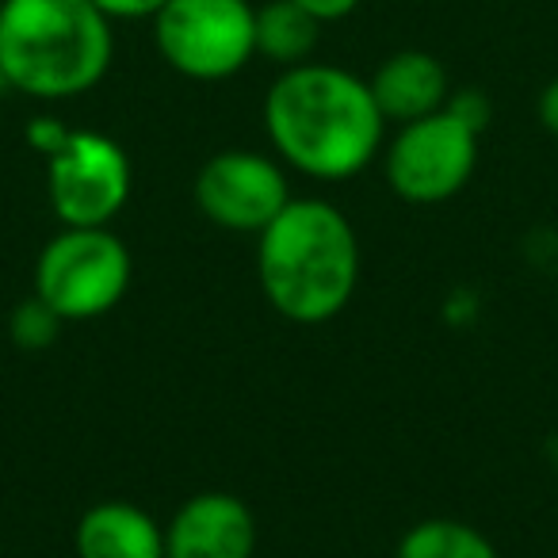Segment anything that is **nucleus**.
Instances as JSON below:
<instances>
[{"instance_id":"9","label":"nucleus","mask_w":558,"mask_h":558,"mask_svg":"<svg viewBox=\"0 0 558 558\" xmlns=\"http://www.w3.org/2000/svg\"><path fill=\"white\" fill-rule=\"evenodd\" d=\"M256 517L238 494L203 489L165 524V558H253Z\"/></svg>"},{"instance_id":"6","label":"nucleus","mask_w":558,"mask_h":558,"mask_svg":"<svg viewBox=\"0 0 558 558\" xmlns=\"http://www.w3.org/2000/svg\"><path fill=\"white\" fill-rule=\"evenodd\" d=\"M478 138L482 134L448 108L402 123L383 161L390 192L413 207L456 199L478 169Z\"/></svg>"},{"instance_id":"5","label":"nucleus","mask_w":558,"mask_h":558,"mask_svg":"<svg viewBox=\"0 0 558 558\" xmlns=\"http://www.w3.org/2000/svg\"><path fill=\"white\" fill-rule=\"evenodd\" d=\"M157 54L187 81H230L256 58L248 0H169L154 16Z\"/></svg>"},{"instance_id":"14","label":"nucleus","mask_w":558,"mask_h":558,"mask_svg":"<svg viewBox=\"0 0 558 558\" xmlns=\"http://www.w3.org/2000/svg\"><path fill=\"white\" fill-rule=\"evenodd\" d=\"M62 326H65V322L58 318V314L50 311V306L43 303L39 295H32L27 303H20L16 311H12L9 333H12V341H16L20 349L39 352V349H50V344L58 341Z\"/></svg>"},{"instance_id":"17","label":"nucleus","mask_w":558,"mask_h":558,"mask_svg":"<svg viewBox=\"0 0 558 558\" xmlns=\"http://www.w3.org/2000/svg\"><path fill=\"white\" fill-rule=\"evenodd\" d=\"M108 20H154L169 0H93Z\"/></svg>"},{"instance_id":"13","label":"nucleus","mask_w":558,"mask_h":558,"mask_svg":"<svg viewBox=\"0 0 558 558\" xmlns=\"http://www.w3.org/2000/svg\"><path fill=\"white\" fill-rule=\"evenodd\" d=\"M395 558H501L497 547L474 524L451 517H433L402 535Z\"/></svg>"},{"instance_id":"3","label":"nucleus","mask_w":558,"mask_h":558,"mask_svg":"<svg viewBox=\"0 0 558 558\" xmlns=\"http://www.w3.org/2000/svg\"><path fill=\"white\" fill-rule=\"evenodd\" d=\"M116 35L93 0H0V81L35 100H73L111 70Z\"/></svg>"},{"instance_id":"19","label":"nucleus","mask_w":558,"mask_h":558,"mask_svg":"<svg viewBox=\"0 0 558 558\" xmlns=\"http://www.w3.org/2000/svg\"><path fill=\"white\" fill-rule=\"evenodd\" d=\"M535 116H539L543 131L555 134V138H558V77L550 81V85L539 93V104H535Z\"/></svg>"},{"instance_id":"15","label":"nucleus","mask_w":558,"mask_h":558,"mask_svg":"<svg viewBox=\"0 0 558 558\" xmlns=\"http://www.w3.org/2000/svg\"><path fill=\"white\" fill-rule=\"evenodd\" d=\"M444 108L451 111V116H459L466 126H474V131H486L489 119H494V104L486 100V96L478 93V88H463V93H451L448 104Z\"/></svg>"},{"instance_id":"12","label":"nucleus","mask_w":558,"mask_h":558,"mask_svg":"<svg viewBox=\"0 0 558 558\" xmlns=\"http://www.w3.org/2000/svg\"><path fill=\"white\" fill-rule=\"evenodd\" d=\"M322 24L295 0H268L256 9V58H268L279 70L314 62Z\"/></svg>"},{"instance_id":"4","label":"nucleus","mask_w":558,"mask_h":558,"mask_svg":"<svg viewBox=\"0 0 558 558\" xmlns=\"http://www.w3.org/2000/svg\"><path fill=\"white\" fill-rule=\"evenodd\" d=\"M131 271V248L108 226H62L35 260V295L62 322H93L123 303Z\"/></svg>"},{"instance_id":"10","label":"nucleus","mask_w":558,"mask_h":558,"mask_svg":"<svg viewBox=\"0 0 558 558\" xmlns=\"http://www.w3.org/2000/svg\"><path fill=\"white\" fill-rule=\"evenodd\" d=\"M372 96L387 123H413L440 111L451 96L448 70L428 50H398L372 73Z\"/></svg>"},{"instance_id":"8","label":"nucleus","mask_w":558,"mask_h":558,"mask_svg":"<svg viewBox=\"0 0 558 558\" xmlns=\"http://www.w3.org/2000/svg\"><path fill=\"white\" fill-rule=\"evenodd\" d=\"M291 203L288 172L276 157L253 149H222L195 172V207L230 233H260Z\"/></svg>"},{"instance_id":"18","label":"nucleus","mask_w":558,"mask_h":558,"mask_svg":"<svg viewBox=\"0 0 558 558\" xmlns=\"http://www.w3.org/2000/svg\"><path fill=\"white\" fill-rule=\"evenodd\" d=\"M295 4L311 12L318 24H337V20L352 16L360 9V0H295Z\"/></svg>"},{"instance_id":"11","label":"nucleus","mask_w":558,"mask_h":558,"mask_svg":"<svg viewBox=\"0 0 558 558\" xmlns=\"http://www.w3.org/2000/svg\"><path fill=\"white\" fill-rule=\"evenodd\" d=\"M77 558H165V527L134 501H96L73 532Z\"/></svg>"},{"instance_id":"16","label":"nucleus","mask_w":558,"mask_h":558,"mask_svg":"<svg viewBox=\"0 0 558 558\" xmlns=\"http://www.w3.org/2000/svg\"><path fill=\"white\" fill-rule=\"evenodd\" d=\"M65 138H70V126L62 123V119H35L32 126H27V142H32V149H39L43 157L58 154V149L65 146Z\"/></svg>"},{"instance_id":"1","label":"nucleus","mask_w":558,"mask_h":558,"mask_svg":"<svg viewBox=\"0 0 558 558\" xmlns=\"http://www.w3.org/2000/svg\"><path fill=\"white\" fill-rule=\"evenodd\" d=\"M264 131L283 165L322 184H337L372 165L387 119L364 77L341 65L303 62L279 70L268 85Z\"/></svg>"},{"instance_id":"7","label":"nucleus","mask_w":558,"mask_h":558,"mask_svg":"<svg viewBox=\"0 0 558 558\" xmlns=\"http://www.w3.org/2000/svg\"><path fill=\"white\" fill-rule=\"evenodd\" d=\"M131 157L111 134L70 131L47 157V195L62 226H111L131 199Z\"/></svg>"},{"instance_id":"2","label":"nucleus","mask_w":558,"mask_h":558,"mask_svg":"<svg viewBox=\"0 0 558 558\" xmlns=\"http://www.w3.org/2000/svg\"><path fill=\"white\" fill-rule=\"evenodd\" d=\"M256 279L279 318L326 326L352 303L360 241L349 215L326 199H291L256 233Z\"/></svg>"}]
</instances>
